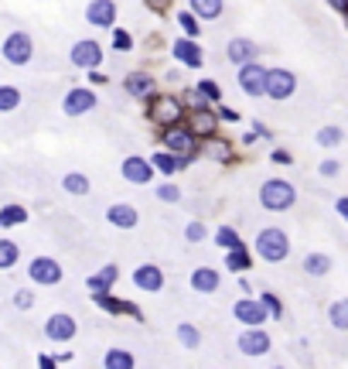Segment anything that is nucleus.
<instances>
[{
  "label": "nucleus",
  "instance_id": "nucleus-1",
  "mask_svg": "<svg viewBox=\"0 0 348 369\" xmlns=\"http://www.w3.org/2000/svg\"><path fill=\"white\" fill-rule=\"evenodd\" d=\"M294 202H297V192H294L290 181H284V178L263 181V188H260V205H263L267 212H287Z\"/></svg>",
  "mask_w": 348,
  "mask_h": 369
},
{
  "label": "nucleus",
  "instance_id": "nucleus-2",
  "mask_svg": "<svg viewBox=\"0 0 348 369\" xmlns=\"http://www.w3.org/2000/svg\"><path fill=\"white\" fill-rule=\"evenodd\" d=\"M0 55L7 65H14V69H24L28 62L35 59V38L28 35V31H11L4 45H0Z\"/></svg>",
  "mask_w": 348,
  "mask_h": 369
},
{
  "label": "nucleus",
  "instance_id": "nucleus-3",
  "mask_svg": "<svg viewBox=\"0 0 348 369\" xmlns=\"http://www.w3.org/2000/svg\"><path fill=\"white\" fill-rule=\"evenodd\" d=\"M256 253H260L267 263L287 260V253H290L287 233H284V229H260V236H256Z\"/></svg>",
  "mask_w": 348,
  "mask_h": 369
},
{
  "label": "nucleus",
  "instance_id": "nucleus-4",
  "mask_svg": "<svg viewBox=\"0 0 348 369\" xmlns=\"http://www.w3.org/2000/svg\"><path fill=\"white\" fill-rule=\"evenodd\" d=\"M161 144L171 151V154H198V147H195V134L178 120V123H168L164 127V134H161Z\"/></svg>",
  "mask_w": 348,
  "mask_h": 369
},
{
  "label": "nucleus",
  "instance_id": "nucleus-5",
  "mask_svg": "<svg viewBox=\"0 0 348 369\" xmlns=\"http://www.w3.org/2000/svg\"><path fill=\"white\" fill-rule=\"evenodd\" d=\"M96 93L93 89H86V86H76V89H69L65 99H62V113L65 117H86V113H93L96 110Z\"/></svg>",
  "mask_w": 348,
  "mask_h": 369
},
{
  "label": "nucleus",
  "instance_id": "nucleus-6",
  "mask_svg": "<svg viewBox=\"0 0 348 369\" xmlns=\"http://www.w3.org/2000/svg\"><path fill=\"white\" fill-rule=\"evenodd\" d=\"M69 62L76 69H99L103 65V45L96 38H79L69 52Z\"/></svg>",
  "mask_w": 348,
  "mask_h": 369
},
{
  "label": "nucleus",
  "instance_id": "nucleus-7",
  "mask_svg": "<svg viewBox=\"0 0 348 369\" xmlns=\"http://www.w3.org/2000/svg\"><path fill=\"white\" fill-rule=\"evenodd\" d=\"M28 277L35 284H41V288H55L58 280H62V263H58L55 256H35L28 263Z\"/></svg>",
  "mask_w": 348,
  "mask_h": 369
},
{
  "label": "nucleus",
  "instance_id": "nucleus-8",
  "mask_svg": "<svg viewBox=\"0 0 348 369\" xmlns=\"http://www.w3.org/2000/svg\"><path fill=\"white\" fill-rule=\"evenodd\" d=\"M297 89V79L287 69H267V86H263V96L270 99H290Z\"/></svg>",
  "mask_w": 348,
  "mask_h": 369
},
{
  "label": "nucleus",
  "instance_id": "nucleus-9",
  "mask_svg": "<svg viewBox=\"0 0 348 369\" xmlns=\"http://www.w3.org/2000/svg\"><path fill=\"white\" fill-rule=\"evenodd\" d=\"M181 117H185V103L178 96H154L151 99V120H154V123L168 127V123H178Z\"/></svg>",
  "mask_w": 348,
  "mask_h": 369
},
{
  "label": "nucleus",
  "instance_id": "nucleus-10",
  "mask_svg": "<svg viewBox=\"0 0 348 369\" xmlns=\"http://www.w3.org/2000/svg\"><path fill=\"white\" fill-rule=\"evenodd\" d=\"M45 335H48L52 342H72V339L79 335V322L72 318V314L58 311V314H52V318L45 322Z\"/></svg>",
  "mask_w": 348,
  "mask_h": 369
},
{
  "label": "nucleus",
  "instance_id": "nucleus-11",
  "mask_svg": "<svg viewBox=\"0 0 348 369\" xmlns=\"http://www.w3.org/2000/svg\"><path fill=\"white\" fill-rule=\"evenodd\" d=\"M263 86H267V69L256 62H243L239 65V89L246 96H263Z\"/></svg>",
  "mask_w": 348,
  "mask_h": 369
},
{
  "label": "nucleus",
  "instance_id": "nucleus-12",
  "mask_svg": "<svg viewBox=\"0 0 348 369\" xmlns=\"http://www.w3.org/2000/svg\"><path fill=\"white\" fill-rule=\"evenodd\" d=\"M134 288L137 291H147V294L164 291V271L157 263H140L134 271Z\"/></svg>",
  "mask_w": 348,
  "mask_h": 369
},
{
  "label": "nucleus",
  "instance_id": "nucleus-13",
  "mask_svg": "<svg viewBox=\"0 0 348 369\" xmlns=\"http://www.w3.org/2000/svg\"><path fill=\"white\" fill-rule=\"evenodd\" d=\"M120 171L123 178L130 181V185H147V181H154V168H151V161L140 154H130L123 164H120Z\"/></svg>",
  "mask_w": 348,
  "mask_h": 369
},
{
  "label": "nucleus",
  "instance_id": "nucleus-14",
  "mask_svg": "<svg viewBox=\"0 0 348 369\" xmlns=\"http://www.w3.org/2000/svg\"><path fill=\"white\" fill-rule=\"evenodd\" d=\"M116 0H89V7H86V21L93 24V28H113L116 24Z\"/></svg>",
  "mask_w": 348,
  "mask_h": 369
},
{
  "label": "nucleus",
  "instance_id": "nucleus-15",
  "mask_svg": "<svg viewBox=\"0 0 348 369\" xmlns=\"http://www.w3.org/2000/svg\"><path fill=\"white\" fill-rule=\"evenodd\" d=\"M232 314L246 325V329H253V325H263L270 314H267V308L260 305V301H253V297H239L236 305H232Z\"/></svg>",
  "mask_w": 348,
  "mask_h": 369
},
{
  "label": "nucleus",
  "instance_id": "nucleus-16",
  "mask_svg": "<svg viewBox=\"0 0 348 369\" xmlns=\"http://www.w3.org/2000/svg\"><path fill=\"white\" fill-rule=\"evenodd\" d=\"M239 352L243 356H267L270 352V335L260 329V325H253L239 335Z\"/></svg>",
  "mask_w": 348,
  "mask_h": 369
},
{
  "label": "nucleus",
  "instance_id": "nucleus-17",
  "mask_svg": "<svg viewBox=\"0 0 348 369\" xmlns=\"http://www.w3.org/2000/svg\"><path fill=\"white\" fill-rule=\"evenodd\" d=\"M93 301H96L103 311H110V314H134L137 322H144V318H140L144 311L137 308L134 301H120V297H113L110 291H93Z\"/></svg>",
  "mask_w": 348,
  "mask_h": 369
},
{
  "label": "nucleus",
  "instance_id": "nucleus-18",
  "mask_svg": "<svg viewBox=\"0 0 348 369\" xmlns=\"http://www.w3.org/2000/svg\"><path fill=\"white\" fill-rule=\"evenodd\" d=\"M106 219H110V226H116V229H134L137 222H140V212H137L130 202H116V205L106 209Z\"/></svg>",
  "mask_w": 348,
  "mask_h": 369
},
{
  "label": "nucleus",
  "instance_id": "nucleus-19",
  "mask_svg": "<svg viewBox=\"0 0 348 369\" xmlns=\"http://www.w3.org/2000/svg\"><path fill=\"white\" fill-rule=\"evenodd\" d=\"M188 130H192L195 137H215V130H219L215 110H195L192 117H188Z\"/></svg>",
  "mask_w": 348,
  "mask_h": 369
},
{
  "label": "nucleus",
  "instance_id": "nucleus-20",
  "mask_svg": "<svg viewBox=\"0 0 348 369\" xmlns=\"http://www.w3.org/2000/svg\"><path fill=\"white\" fill-rule=\"evenodd\" d=\"M219 284H222V277H219L215 267H195V271H192V291L215 294V291H219Z\"/></svg>",
  "mask_w": 348,
  "mask_h": 369
},
{
  "label": "nucleus",
  "instance_id": "nucleus-21",
  "mask_svg": "<svg viewBox=\"0 0 348 369\" xmlns=\"http://www.w3.org/2000/svg\"><path fill=\"white\" fill-rule=\"evenodd\" d=\"M171 52H174V59L181 62V65H188V69L202 65V48L195 45V38H178L171 45Z\"/></svg>",
  "mask_w": 348,
  "mask_h": 369
},
{
  "label": "nucleus",
  "instance_id": "nucleus-22",
  "mask_svg": "<svg viewBox=\"0 0 348 369\" xmlns=\"http://www.w3.org/2000/svg\"><path fill=\"white\" fill-rule=\"evenodd\" d=\"M116 277H120V267H116V263H103L96 273L86 277V288H89V291H110L116 284Z\"/></svg>",
  "mask_w": 348,
  "mask_h": 369
},
{
  "label": "nucleus",
  "instance_id": "nucleus-23",
  "mask_svg": "<svg viewBox=\"0 0 348 369\" xmlns=\"http://www.w3.org/2000/svg\"><path fill=\"white\" fill-rule=\"evenodd\" d=\"M256 45H253L250 38H232L229 45H226V55H229V62L232 65H243V62H253L256 59Z\"/></svg>",
  "mask_w": 348,
  "mask_h": 369
},
{
  "label": "nucleus",
  "instance_id": "nucleus-24",
  "mask_svg": "<svg viewBox=\"0 0 348 369\" xmlns=\"http://www.w3.org/2000/svg\"><path fill=\"white\" fill-rule=\"evenodd\" d=\"M123 86H127V93L134 99H147L154 93V76H147V72H130Z\"/></svg>",
  "mask_w": 348,
  "mask_h": 369
},
{
  "label": "nucleus",
  "instance_id": "nucleus-25",
  "mask_svg": "<svg viewBox=\"0 0 348 369\" xmlns=\"http://www.w3.org/2000/svg\"><path fill=\"white\" fill-rule=\"evenodd\" d=\"M62 188L69 195H76V198H86V195L93 192V181H89V175H82V171H69V175L62 178Z\"/></svg>",
  "mask_w": 348,
  "mask_h": 369
},
{
  "label": "nucleus",
  "instance_id": "nucleus-26",
  "mask_svg": "<svg viewBox=\"0 0 348 369\" xmlns=\"http://www.w3.org/2000/svg\"><path fill=\"white\" fill-rule=\"evenodd\" d=\"M24 222H28V209L24 205L11 202V205L0 209V229H14V226H24Z\"/></svg>",
  "mask_w": 348,
  "mask_h": 369
},
{
  "label": "nucleus",
  "instance_id": "nucleus-27",
  "mask_svg": "<svg viewBox=\"0 0 348 369\" xmlns=\"http://www.w3.org/2000/svg\"><path fill=\"white\" fill-rule=\"evenodd\" d=\"M226 267H229L232 273H246L253 267L250 250H246V246H232V250H226Z\"/></svg>",
  "mask_w": 348,
  "mask_h": 369
},
{
  "label": "nucleus",
  "instance_id": "nucleus-28",
  "mask_svg": "<svg viewBox=\"0 0 348 369\" xmlns=\"http://www.w3.org/2000/svg\"><path fill=\"white\" fill-rule=\"evenodd\" d=\"M103 366L106 369H134L137 366V359H134V352H127V349H110L106 356H103Z\"/></svg>",
  "mask_w": 348,
  "mask_h": 369
},
{
  "label": "nucleus",
  "instance_id": "nucleus-29",
  "mask_svg": "<svg viewBox=\"0 0 348 369\" xmlns=\"http://www.w3.org/2000/svg\"><path fill=\"white\" fill-rule=\"evenodd\" d=\"M328 271H331L328 253H308V256H304V273H308V277H325Z\"/></svg>",
  "mask_w": 348,
  "mask_h": 369
},
{
  "label": "nucleus",
  "instance_id": "nucleus-30",
  "mask_svg": "<svg viewBox=\"0 0 348 369\" xmlns=\"http://www.w3.org/2000/svg\"><path fill=\"white\" fill-rule=\"evenodd\" d=\"M192 4V14L202 21H215L222 18V0H188Z\"/></svg>",
  "mask_w": 348,
  "mask_h": 369
},
{
  "label": "nucleus",
  "instance_id": "nucleus-31",
  "mask_svg": "<svg viewBox=\"0 0 348 369\" xmlns=\"http://www.w3.org/2000/svg\"><path fill=\"white\" fill-rule=\"evenodd\" d=\"M147 161H151V168L161 171V175H174V171H178V154H171L168 147H164V151H157V154H151Z\"/></svg>",
  "mask_w": 348,
  "mask_h": 369
},
{
  "label": "nucleus",
  "instance_id": "nucleus-32",
  "mask_svg": "<svg viewBox=\"0 0 348 369\" xmlns=\"http://www.w3.org/2000/svg\"><path fill=\"white\" fill-rule=\"evenodd\" d=\"M18 260H21V246L14 239H4V236H0V271L18 267Z\"/></svg>",
  "mask_w": 348,
  "mask_h": 369
},
{
  "label": "nucleus",
  "instance_id": "nucleus-33",
  "mask_svg": "<svg viewBox=\"0 0 348 369\" xmlns=\"http://www.w3.org/2000/svg\"><path fill=\"white\" fill-rule=\"evenodd\" d=\"M21 103H24V96L18 86H0V113H14Z\"/></svg>",
  "mask_w": 348,
  "mask_h": 369
},
{
  "label": "nucleus",
  "instance_id": "nucleus-34",
  "mask_svg": "<svg viewBox=\"0 0 348 369\" xmlns=\"http://www.w3.org/2000/svg\"><path fill=\"white\" fill-rule=\"evenodd\" d=\"M328 322L338 331H348V297H342V301H335V305H331V308H328Z\"/></svg>",
  "mask_w": 348,
  "mask_h": 369
},
{
  "label": "nucleus",
  "instance_id": "nucleus-35",
  "mask_svg": "<svg viewBox=\"0 0 348 369\" xmlns=\"http://www.w3.org/2000/svg\"><path fill=\"white\" fill-rule=\"evenodd\" d=\"M178 342L188 346V349H198V346H202V331L195 329L192 322H181V325H178Z\"/></svg>",
  "mask_w": 348,
  "mask_h": 369
},
{
  "label": "nucleus",
  "instance_id": "nucleus-36",
  "mask_svg": "<svg viewBox=\"0 0 348 369\" xmlns=\"http://www.w3.org/2000/svg\"><path fill=\"white\" fill-rule=\"evenodd\" d=\"M178 28H181L185 38H198V35H202V24H198V18H195L192 11H181V14H178Z\"/></svg>",
  "mask_w": 348,
  "mask_h": 369
},
{
  "label": "nucleus",
  "instance_id": "nucleus-37",
  "mask_svg": "<svg viewBox=\"0 0 348 369\" xmlns=\"http://www.w3.org/2000/svg\"><path fill=\"white\" fill-rule=\"evenodd\" d=\"M215 243H219L222 250H232V246H243V236L236 233L232 226H219V229H215Z\"/></svg>",
  "mask_w": 348,
  "mask_h": 369
},
{
  "label": "nucleus",
  "instance_id": "nucleus-38",
  "mask_svg": "<svg viewBox=\"0 0 348 369\" xmlns=\"http://www.w3.org/2000/svg\"><path fill=\"white\" fill-rule=\"evenodd\" d=\"M195 93H198V96H205V99H212L215 106L222 103V86H219L215 79H202V82L195 86Z\"/></svg>",
  "mask_w": 348,
  "mask_h": 369
},
{
  "label": "nucleus",
  "instance_id": "nucleus-39",
  "mask_svg": "<svg viewBox=\"0 0 348 369\" xmlns=\"http://www.w3.org/2000/svg\"><path fill=\"white\" fill-rule=\"evenodd\" d=\"M342 127H321V130H318V144H321V147H338V144H342Z\"/></svg>",
  "mask_w": 348,
  "mask_h": 369
},
{
  "label": "nucleus",
  "instance_id": "nucleus-40",
  "mask_svg": "<svg viewBox=\"0 0 348 369\" xmlns=\"http://www.w3.org/2000/svg\"><path fill=\"white\" fill-rule=\"evenodd\" d=\"M260 305L267 308V314H270V318H284V305L277 301V294L263 291V294H260Z\"/></svg>",
  "mask_w": 348,
  "mask_h": 369
},
{
  "label": "nucleus",
  "instance_id": "nucleus-41",
  "mask_svg": "<svg viewBox=\"0 0 348 369\" xmlns=\"http://www.w3.org/2000/svg\"><path fill=\"white\" fill-rule=\"evenodd\" d=\"M205 154L215 157V161H229L232 157V147L226 140H209V147H205Z\"/></svg>",
  "mask_w": 348,
  "mask_h": 369
},
{
  "label": "nucleus",
  "instance_id": "nucleus-42",
  "mask_svg": "<svg viewBox=\"0 0 348 369\" xmlns=\"http://www.w3.org/2000/svg\"><path fill=\"white\" fill-rule=\"evenodd\" d=\"M157 198L161 202H181V188L174 181H164V185H157Z\"/></svg>",
  "mask_w": 348,
  "mask_h": 369
},
{
  "label": "nucleus",
  "instance_id": "nucleus-43",
  "mask_svg": "<svg viewBox=\"0 0 348 369\" xmlns=\"http://www.w3.org/2000/svg\"><path fill=\"white\" fill-rule=\"evenodd\" d=\"M113 48L116 52H130V48H134V35L123 31V28H116L113 31Z\"/></svg>",
  "mask_w": 348,
  "mask_h": 369
},
{
  "label": "nucleus",
  "instance_id": "nucleus-44",
  "mask_svg": "<svg viewBox=\"0 0 348 369\" xmlns=\"http://www.w3.org/2000/svg\"><path fill=\"white\" fill-rule=\"evenodd\" d=\"M205 226H202V222H188V226H185V239H188V243H202V239H205Z\"/></svg>",
  "mask_w": 348,
  "mask_h": 369
},
{
  "label": "nucleus",
  "instance_id": "nucleus-45",
  "mask_svg": "<svg viewBox=\"0 0 348 369\" xmlns=\"http://www.w3.org/2000/svg\"><path fill=\"white\" fill-rule=\"evenodd\" d=\"M14 308H21V311H28V308H35V294L31 291H14Z\"/></svg>",
  "mask_w": 348,
  "mask_h": 369
},
{
  "label": "nucleus",
  "instance_id": "nucleus-46",
  "mask_svg": "<svg viewBox=\"0 0 348 369\" xmlns=\"http://www.w3.org/2000/svg\"><path fill=\"white\" fill-rule=\"evenodd\" d=\"M89 82H93V86H106L110 76H106V72H96V69H89Z\"/></svg>",
  "mask_w": 348,
  "mask_h": 369
},
{
  "label": "nucleus",
  "instance_id": "nucleus-47",
  "mask_svg": "<svg viewBox=\"0 0 348 369\" xmlns=\"http://www.w3.org/2000/svg\"><path fill=\"white\" fill-rule=\"evenodd\" d=\"M321 175H325V178L338 175V161H325V164H321Z\"/></svg>",
  "mask_w": 348,
  "mask_h": 369
},
{
  "label": "nucleus",
  "instance_id": "nucleus-48",
  "mask_svg": "<svg viewBox=\"0 0 348 369\" xmlns=\"http://www.w3.org/2000/svg\"><path fill=\"white\" fill-rule=\"evenodd\" d=\"M270 157H273V161H277V164H290V161H294V157H290L287 151H280V147H277V151H273Z\"/></svg>",
  "mask_w": 348,
  "mask_h": 369
},
{
  "label": "nucleus",
  "instance_id": "nucleus-49",
  "mask_svg": "<svg viewBox=\"0 0 348 369\" xmlns=\"http://www.w3.org/2000/svg\"><path fill=\"white\" fill-rule=\"evenodd\" d=\"M38 366H45V369H55V366H58V359H55V356H38Z\"/></svg>",
  "mask_w": 348,
  "mask_h": 369
},
{
  "label": "nucleus",
  "instance_id": "nucleus-50",
  "mask_svg": "<svg viewBox=\"0 0 348 369\" xmlns=\"http://www.w3.org/2000/svg\"><path fill=\"white\" fill-rule=\"evenodd\" d=\"M219 117L229 120V123H236V120H239V113H236V110H226V106H222V110H219Z\"/></svg>",
  "mask_w": 348,
  "mask_h": 369
},
{
  "label": "nucleus",
  "instance_id": "nucleus-51",
  "mask_svg": "<svg viewBox=\"0 0 348 369\" xmlns=\"http://www.w3.org/2000/svg\"><path fill=\"white\" fill-rule=\"evenodd\" d=\"M335 209H338V215L348 222V198H338V205H335Z\"/></svg>",
  "mask_w": 348,
  "mask_h": 369
},
{
  "label": "nucleus",
  "instance_id": "nucleus-52",
  "mask_svg": "<svg viewBox=\"0 0 348 369\" xmlns=\"http://www.w3.org/2000/svg\"><path fill=\"white\" fill-rule=\"evenodd\" d=\"M335 11H342V14H348V0H328Z\"/></svg>",
  "mask_w": 348,
  "mask_h": 369
}]
</instances>
